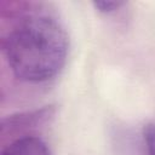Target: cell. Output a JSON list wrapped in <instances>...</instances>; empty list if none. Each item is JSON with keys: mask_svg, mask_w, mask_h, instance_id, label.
<instances>
[{"mask_svg": "<svg viewBox=\"0 0 155 155\" xmlns=\"http://www.w3.org/2000/svg\"><path fill=\"white\" fill-rule=\"evenodd\" d=\"M126 2L125 1H93L92 5L93 7L98 11V12H102V13H111V12H115L117 11L120 7H122Z\"/></svg>", "mask_w": 155, "mask_h": 155, "instance_id": "5", "label": "cell"}, {"mask_svg": "<svg viewBox=\"0 0 155 155\" xmlns=\"http://www.w3.org/2000/svg\"><path fill=\"white\" fill-rule=\"evenodd\" d=\"M1 155H52L48 145L36 136H24L11 140Z\"/></svg>", "mask_w": 155, "mask_h": 155, "instance_id": "3", "label": "cell"}, {"mask_svg": "<svg viewBox=\"0 0 155 155\" xmlns=\"http://www.w3.org/2000/svg\"><path fill=\"white\" fill-rule=\"evenodd\" d=\"M54 114H56L54 105H45L40 109L17 113L2 117L0 124L1 136H6V134H19V137L31 136V134H27V132L42 127L44 125L48 124L54 117Z\"/></svg>", "mask_w": 155, "mask_h": 155, "instance_id": "2", "label": "cell"}, {"mask_svg": "<svg viewBox=\"0 0 155 155\" xmlns=\"http://www.w3.org/2000/svg\"><path fill=\"white\" fill-rule=\"evenodd\" d=\"M143 140L147 155H155V122H148L143 127Z\"/></svg>", "mask_w": 155, "mask_h": 155, "instance_id": "4", "label": "cell"}, {"mask_svg": "<svg viewBox=\"0 0 155 155\" xmlns=\"http://www.w3.org/2000/svg\"><path fill=\"white\" fill-rule=\"evenodd\" d=\"M10 29L1 35V50L15 76L44 82L64 67L69 40L61 22L42 11L15 10Z\"/></svg>", "mask_w": 155, "mask_h": 155, "instance_id": "1", "label": "cell"}]
</instances>
